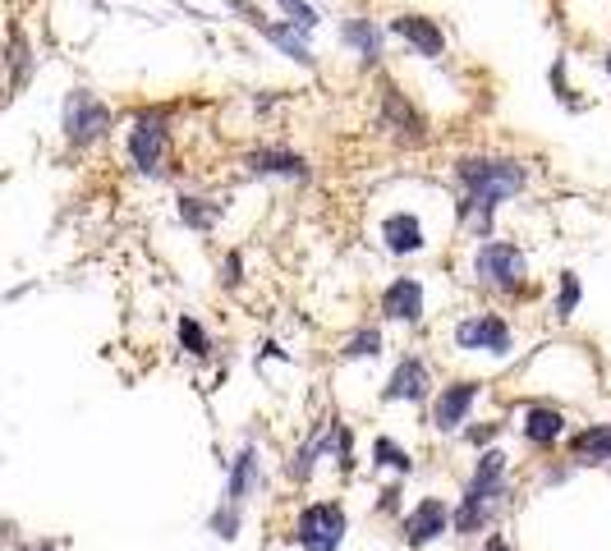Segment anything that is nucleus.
I'll return each mask as SVG.
<instances>
[{
    "instance_id": "1",
    "label": "nucleus",
    "mask_w": 611,
    "mask_h": 551,
    "mask_svg": "<svg viewBox=\"0 0 611 551\" xmlns=\"http://www.w3.org/2000/svg\"><path fill=\"white\" fill-rule=\"evenodd\" d=\"M455 179H460V221L474 225L478 240L492 234V217L506 198H515L524 184H529V170L515 156H465L455 166Z\"/></svg>"
},
{
    "instance_id": "2",
    "label": "nucleus",
    "mask_w": 611,
    "mask_h": 551,
    "mask_svg": "<svg viewBox=\"0 0 611 551\" xmlns=\"http://www.w3.org/2000/svg\"><path fill=\"white\" fill-rule=\"evenodd\" d=\"M501 496H506V455L501 451H482L474 478L465 487V502H460V510H455V533L488 529L492 506L501 502Z\"/></svg>"
},
{
    "instance_id": "3",
    "label": "nucleus",
    "mask_w": 611,
    "mask_h": 551,
    "mask_svg": "<svg viewBox=\"0 0 611 551\" xmlns=\"http://www.w3.org/2000/svg\"><path fill=\"white\" fill-rule=\"evenodd\" d=\"M166 107H147L134 115L130 129V162L138 175H162L166 156H170V124H166Z\"/></svg>"
},
{
    "instance_id": "4",
    "label": "nucleus",
    "mask_w": 611,
    "mask_h": 551,
    "mask_svg": "<svg viewBox=\"0 0 611 551\" xmlns=\"http://www.w3.org/2000/svg\"><path fill=\"white\" fill-rule=\"evenodd\" d=\"M111 107L101 101L97 92H88V88H69V97H65V107H60V129H65V143H74V147H88V143H97L101 134L111 129Z\"/></svg>"
},
{
    "instance_id": "5",
    "label": "nucleus",
    "mask_w": 611,
    "mask_h": 551,
    "mask_svg": "<svg viewBox=\"0 0 611 551\" xmlns=\"http://www.w3.org/2000/svg\"><path fill=\"white\" fill-rule=\"evenodd\" d=\"M345 510L336 502H313V506H303L299 519H295V542L303 551H341L345 542Z\"/></svg>"
},
{
    "instance_id": "6",
    "label": "nucleus",
    "mask_w": 611,
    "mask_h": 551,
    "mask_svg": "<svg viewBox=\"0 0 611 551\" xmlns=\"http://www.w3.org/2000/svg\"><path fill=\"white\" fill-rule=\"evenodd\" d=\"M235 5L244 10V23H248V29H253V33H263L276 51H281L286 60H295V65H303V69H313V65H318L313 46H309V33L295 29L290 19H267V14H258V10H248L244 0H235Z\"/></svg>"
},
{
    "instance_id": "7",
    "label": "nucleus",
    "mask_w": 611,
    "mask_h": 551,
    "mask_svg": "<svg viewBox=\"0 0 611 551\" xmlns=\"http://www.w3.org/2000/svg\"><path fill=\"white\" fill-rule=\"evenodd\" d=\"M474 272L478 280H488L497 285V290H520L524 285V253L515 244H501V240H488L478 253H474Z\"/></svg>"
},
{
    "instance_id": "8",
    "label": "nucleus",
    "mask_w": 611,
    "mask_h": 551,
    "mask_svg": "<svg viewBox=\"0 0 611 551\" xmlns=\"http://www.w3.org/2000/svg\"><path fill=\"white\" fill-rule=\"evenodd\" d=\"M381 129H391V139L410 143V147H419L427 139V120L419 115V107L396 84H381Z\"/></svg>"
},
{
    "instance_id": "9",
    "label": "nucleus",
    "mask_w": 611,
    "mask_h": 551,
    "mask_svg": "<svg viewBox=\"0 0 611 551\" xmlns=\"http://www.w3.org/2000/svg\"><path fill=\"white\" fill-rule=\"evenodd\" d=\"M455 345H460L465 354H497L506 359L511 354V327H506L501 318H492V312H482V318H465L460 327H455Z\"/></svg>"
},
{
    "instance_id": "10",
    "label": "nucleus",
    "mask_w": 611,
    "mask_h": 551,
    "mask_svg": "<svg viewBox=\"0 0 611 551\" xmlns=\"http://www.w3.org/2000/svg\"><path fill=\"white\" fill-rule=\"evenodd\" d=\"M391 33L400 42H410L423 60H442L446 56V33H442V23L437 19H427V14H414V10H404L391 19Z\"/></svg>"
},
{
    "instance_id": "11",
    "label": "nucleus",
    "mask_w": 611,
    "mask_h": 551,
    "mask_svg": "<svg viewBox=\"0 0 611 551\" xmlns=\"http://www.w3.org/2000/svg\"><path fill=\"white\" fill-rule=\"evenodd\" d=\"M478 390H482L478 382H451V386H442L437 405H432V428H437V432H460L469 423L474 405H478Z\"/></svg>"
},
{
    "instance_id": "12",
    "label": "nucleus",
    "mask_w": 611,
    "mask_h": 551,
    "mask_svg": "<svg viewBox=\"0 0 611 551\" xmlns=\"http://www.w3.org/2000/svg\"><path fill=\"white\" fill-rule=\"evenodd\" d=\"M248 175L258 179H309V162L299 152H286V147H258L244 156Z\"/></svg>"
},
{
    "instance_id": "13",
    "label": "nucleus",
    "mask_w": 611,
    "mask_h": 551,
    "mask_svg": "<svg viewBox=\"0 0 611 551\" xmlns=\"http://www.w3.org/2000/svg\"><path fill=\"white\" fill-rule=\"evenodd\" d=\"M381 312H387L391 322H404L414 327L423 318V280L414 276H396L387 290H381Z\"/></svg>"
},
{
    "instance_id": "14",
    "label": "nucleus",
    "mask_w": 611,
    "mask_h": 551,
    "mask_svg": "<svg viewBox=\"0 0 611 551\" xmlns=\"http://www.w3.org/2000/svg\"><path fill=\"white\" fill-rule=\"evenodd\" d=\"M451 524H455L451 510L427 496V502H419L410 515H404V542H410V547H427V542H437Z\"/></svg>"
},
{
    "instance_id": "15",
    "label": "nucleus",
    "mask_w": 611,
    "mask_h": 551,
    "mask_svg": "<svg viewBox=\"0 0 611 551\" xmlns=\"http://www.w3.org/2000/svg\"><path fill=\"white\" fill-rule=\"evenodd\" d=\"M427 390H432V377H427V367L419 363V359H404V363H396V373H391V382H387V390H381V400H410V405H419V400H427Z\"/></svg>"
},
{
    "instance_id": "16",
    "label": "nucleus",
    "mask_w": 611,
    "mask_h": 551,
    "mask_svg": "<svg viewBox=\"0 0 611 551\" xmlns=\"http://www.w3.org/2000/svg\"><path fill=\"white\" fill-rule=\"evenodd\" d=\"M381 240H387V253L404 257V253H419L427 240H423V221L414 212H396L381 221Z\"/></svg>"
},
{
    "instance_id": "17",
    "label": "nucleus",
    "mask_w": 611,
    "mask_h": 551,
    "mask_svg": "<svg viewBox=\"0 0 611 551\" xmlns=\"http://www.w3.org/2000/svg\"><path fill=\"white\" fill-rule=\"evenodd\" d=\"M341 42H345L364 65H377V60H381V42H387V33H381L373 19H345V23H341Z\"/></svg>"
},
{
    "instance_id": "18",
    "label": "nucleus",
    "mask_w": 611,
    "mask_h": 551,
    "mask_svg": "<svg viewBox=\"0 0 611 551\" xmlns=\"http://www.w3.org/2000/svg\"><path fill=\"white\" fill-rule=\"evenodd\" d=\"M253 487H258V451H253V445H244V451L235 455V464H231L225 502H231V506H244L248 496H253Z\"/></svg>"
},
{
    "instance_id": "19",
    "label": "nucleus",
    "mask_w": 611,
    "mask_h": 551,
    "mask_svg": "<svg viewBox=\"0 0 611 551\" xmlns=\"http://www.w3.org/2000/svg\"><path fill=\"white\" fill-rule=\"evenodd\" d=\"M570 451L579 464H611V423H598V428H584Z\"/></svg>"
},
{
    "instance_id": "20",
    "label": "nucleus",
    "mask_w": 611,
    "mask_h": 551,
    "mask_svg": "<svg viewBox=\"0 0 611 551\" xmlns=\"http://www.w3.org/2000/svg\"><path fill=\"white\" fill-rule=\"evenodd\" d=\"M566 432V418H562V409H547V405H538V409H529L524 414V437L533 441V445H552L556 437Z\"/></svg>"
},
{
    "instance_id": "21",
    "label": "nucleus",
    "mask_w": 611,
    "mask_h": 551,
    "mask_svg": "<svg viewBox=\"0 0 611 551\" xmlns=\"http://www.w3.org/2000/svg\"><path fill=\"white\" fill-rule=\"evenodd\" d=\"M175 212H180V221H185L189 230L208 234V230L221 221V202H212V198H198V194H185V198H180V207H175Z\"/></svg>"
},
{
    "instance_id": "22",
    "label": "nucleus",
    "mask_w": 611,
    "mask_h": 551,
    "mask_svg": "<svg viewBox=\"0 0 611 551\" xmlns=\"http://www.w3.org/2000/svg\"><path fill=\"white\" fill-rule=\"evenodd\" d=\"M37 56L29 51V42H23V33L14 29V46H10V88L23 92V84H29V74H33Z\"/></svg>"
},
{
    "instance_id": "23",
    "label": "nucleus",
    "mask_w": 611,
    "mask_h": 551,
    "mask_svg": "<svg viewBox=\"0 0 611 551\" xmlns=\"http://www.w3.org/2000/svg\"><path fill=\"white\" fill-rule=\"evenodd\" d=\"M373 455H377L373 464H381V469H396V474H410V469H414V460L404 455L391 437H377V441H373Z\"/></svg>"
},
{
    "instance_id": "24",
    "label": "nucleus",
    "mask_w": 611,
    "mask_h": 551,
    "mask_svg": "<svg viewBox=\"0 0 611 551\" xmlns=\"http://www.w3.org/2000/svg\"><path fill=\"white\" fill-rule=\"evenodd\" d=\"M271 5H281V14L295 23V29H303V33H313L318 23H322V14L313 10V0H271Z\"/></svg>"
},
{
    "instance_id": "25",
    "label": "nucleus",
    "mask_w": 611,
    "mask_h": 551,
    "mask_svg": "<svg viewBox=\"0 0 611 551\" xmlns=\"http://www.w3.org/2000/svg\"><path fill=\"white\" fill-rule=\"evenodd\" d=\"M579 276L575 272H562V295H556V318L562 322H570L575 318V308H579Z\"/></svg>"
},
{
    "instance_id": "26",
    "label": "nucleus",
    "mask_w": 611,
    "mask_h": 551,
    "mask_svg": "<svg viewBox=\"0 0 611 551\" xmlns=\"http://www.w3.org/2000/svg\"><path fill=\"white\" fill-rule=\"evenodd\" d=\"M180 345H185L193 359H208V354H212V340H208V331H202L193 318H180Z\"/></svg>"
},
{
    "instance_id": "27",
    "label": "nucleus",
    "mask_w": 611,
    "mask_h": 551,
    "mask_svg": "<svg viewBox=\"0 0 611 551\" xmlns=\"http://www.w3.org/2000/svg\"><path fill=\"white\" fill-rule=\"evenodd\" d=\"M208 529H212L216 538H225V542H231V538L240 533V506H231V502H225V510H216V515L208 519Z\"/></svg>"
},
{
    "instance_id": "28",
    "label": "nucleus",
    "mask_w": 611,
    "mask_h": 551,
    "mask_svg": "<svg viewBox=\"0 0 611 551\" xmlns=\"http://www.w3.org/2000/svg\"><path fill=\"white\" fill-rule=\"evenodd\" d=\"M377 350H381V331L368 327V331H359V335H354L349 345H345V359H373Z\"/></svg>"
},
{
    "instance_id": "29",
    "label": "nucleus",
    "mask_w": 611,
    "mask_h": 551,
    "mask_svg": "<svg viewBox=\"0 0 611 551\" xmlns=\"http://www.w3.org/2000/svg\"><path fill=\"white\" fill-rule=\"evenodd\" d=\"M221 280H225V290H240V285H244V257H240V253H225Z\"/></svg>"
},
{
    "instance_id": "30",
    "label": "nucleus",
    "mask_w": 611,
    "mask_h": 551,
    "mask_svg": "<svg viewBox=\"0 0 611 551\" xmlns=\"http://www.w3.org/2000/svg\"><path fill=\"white\" fill-rule=\"evenodd\" d=\"M497 432H501V423H482V428H469V441H474V445H488Z\"/></svg>"
},
{
    "instance_id": "31",
    "label": "nucleus",
    "mask_w": 611,
    "mask_h": 551,
    "mask_svg": "<svg viewBox=\"0 0 611 551\" xmlns=\"http://www.w3.org/2000/svg\"><path fill=\"white\" fill-rule=\"evenodd\" d=\"M482 551H511V547H506V538H501V533H492L488 542H482Z\"/></svg>"
},
{
    "instance_id": "32",
    "label": "nucleus",
    "mask_w": 611,
    "mask_h": 551,
    "mask_svg": "<svg viewBox=\"0 0 611 551\" xmlns=\"http://www.w3.org/2000/svg\"><path fill=\"white\" fill-rule=\"evenodd\" d=\"M602 65H607V74H611V51H607V60H602Z\"/></svg>"
},
{
    "instance_id": "33",
    "label": "nucleus",
    "mask_w": 611,
    "mask_h": 551,
    "mask_svg": "<svg viewBox=\"0 0 611 551\" xmlns=\"http://www.w3.org/2000/svg\"><path fill=\"white\" fill-rule=\"evenodd\" d=\"M42 551H51V547H42Z\"/></svg>"
}]
</instances>
